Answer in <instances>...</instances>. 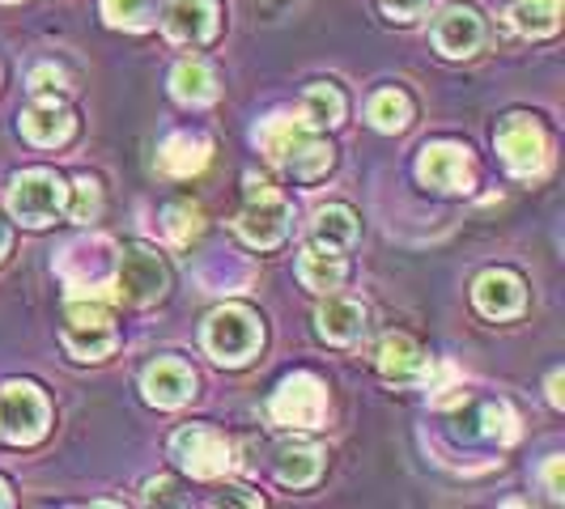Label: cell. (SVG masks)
<instances>
[{"mask_svg": "<svg viewBox=\"0 0 565 509\" xmlns=\"http://www.w3.org/2000/svg\"><path fill=\"white\" fill-rule=\"evenodd\" d=\"M255 144L268 153L273 166H281L289 178H302V183L328 174V166H332V144L319 141L315 128H307L302 119H285V115L264 119L255 128Z\"/></svg>", "mask_w": 565, "mask_h": 509, "instance_id": "6da1fadb", "label": "cell"}, {"mask_svg": "<svg viewBox=\"0 0 565 509\" xmlns=\"http://www.w3.org/2000/svg\"><path fill=\"white\" fill-rule=\"evenodd\" d=\"M264 344V327L247 306H222L204 323V348L217 366H243Z\"/></svg>", "mask_w": 565, "mask_h": 509, "instance_id": "7a4b0ae2", "label": "cell"}, {"mask_svg": "<svg viewBox=\"0 0 565 509\" xmlns=\"http://www.w3.org/2000/svg\"><path fill=\"white\" fill-rule=\"evenodd\" d=\"M238 238L255 247V251H273L281 247L285 229H289V204L281 199V192L264 178L247 174V208L238 213Z\"/></svg>", "mask_w": 565, "mask_h": 509, "instance_id": "3957f363", "label": "cell"}, {"mask_svg": "<svg viewBox=\"0 0 565 509\" xmlns=\"http://www.w3.org/2000/svg\"><path fill=\"white\" fill-rule=\"evenodd\" d=\"M64 348L77 357V361H103L115 348V323L111 314L103 311L98 297H77L68 302L64 311Z\"/></svg>", "mask_w": 565, "mask_h": 509, "instance_id": "277c9868", "label": "cell"}, {"mask_svg": "<svg viewBox=\"0 0 565 509\" xmlns=\"http://www.w3.org/2000/svg\"><path fill=\"white\" fill-rule=\"evenodd\" d=\"M68 199V187L60 183L52 170H26L9 183V213L22 221V226H52L56 213Z\"/></svg>", "mask_w": 565, "mask_h": 509, "instance_id": "5b68a950", "label": "cell"}, {"mask_svg": "<svg viewBox=\"0 0 565 509\" xmlns=\"http://www.w3.org/2000/svg\"><path fill=\"white\" fill-rule=\"evenodd\" d=\"M170 454L183 472H192L196 480H217L234 467V451L217 429H204V424H188L170 437Z\"/></svg>", "mask_w": 565, "mask_h": 509, "instance_id": "8992f818", "label": "cell"}, {"mask_svg": "<svg viewBox=\"0 0 565 509\" xmlns=\"http://www.w3.org/2000/svg\"><path fill=\"white\" fill-rule=\"evenodd\" d=\"M47 399L34 382H9L0 396V433L13 446H30L47 433Z\"/></svg>", "mask_w": 565, "mask_h": 509, "instance_id": "52a82bcc", "label": "cell"}, {"mask_svg": "<svg viewBox=\"0 0 565 509\" xmlns=\"http://www.w3.org/2000/svg\"><path fill=\"white\" fill-rule=\"evenodd\" d=\"M167 284H170L167 263L149 251V247L132 242V247L119 251V263H115V293H119L124 302L149 306V302H158V297L167 293Z\"/></svg>", "mask_w": 565, "mask_h": 509, "instance_id": "ba28073f", "label": "cell"}, {"mask_svg": "<svg viewBox=\"0 0 565 509\" xmlns=\"http://www.w3.org/2000/svg\"><path fill=\"white\" fill-rule=\"evenodd\" d=\"M268 412H273V421L289 424V429H315L328 412V391H323V382L315 373H289L273 391Z\"/></svg>", "mask_w": 565, "mask_h": 509, "instance_id": "9c48e42d", "label": "cell"}, {"mask_svg": "<svg viewBox=\"0 0 565 509\" xmlns=\"http://www.w3.org/2000/svg\"><path fill=\"white\" fill-rule=\"evenodd\" d=\"M498 153L519 178H536L540 170L548 166V137L536 119L527 115H510L498 128Z\"/></svg>", "mask_w": 565, "mask_h": 509, "instance_id": "30bf717a", "label": "cell"}, {"mask_svg": "<svg viewBox=\"0 0 565 509\" xmlns=\"http://www.w3.org/2000/svg\"><path fill=\"white\" fill-rule=\"evenodd\" d=\"M425 187L455 196V192H468L472 187V162H468V149L459 144H425L422 162H417Z\"/></svg>", "mask_w": 565, "mask_h": 509, "instance_id": "8fae6325", "label": "cell"}, {"mask_svg": "<svg viewBox=\"0 0 565 509\" xmlns=\"http://www.w3.org/2000/svg\"><path fill=\"white\" fill-rule=\"evenodd\" d=\"M162 26H167L170 43L200 47L217 34V0H170Z\"/></svg>", "mask_w": 565, "mask_h": 509, "instance_id": "7c38bea8", "label": "cell"}, {"mask_svg": "<svg viewBox=\"0 0 565 509\" xmlns=\"http://www.w3.org/2000/svg\"><path fill=\"white\" fill-rule=\"evenodd\" d=\"M141 391L158 408H183L192 399V391H196V373L183 361H174V357H162V361H153V366L145 369Z\"/></svg>", "mask_w": 565, "mask_h": 509, "instance_id": "4fadbf2b", "label": "cell"}, {"mask_svg": "<svg viewBox=\"0 0 565 509\" xmlns=\"http://www.w3.org/2000/svg\"><path fill=\"white\" fill-rule=\"evenodd\" d=\"M484 39V22L477 9H463V4H455L447 9L443 18H438V26H434V43H438V52L451 59H463L472 56L477 47H481Z\"/></svg>", "mask_w": 565, "mask_h": 509, "instance_id": "5bb4252c", "label": "cell"}, {"mask_svg": "<svg viewBox=\"0 0 565 509\" xmlns=\"http://www.w3.org/2000/svg\"><path fill=\"white\" fill-rule=\"evenodd\" d=\"M472 297H477V311L484 318H514V314L523 311V302H527V289L523 281L514 277V272H484L477 289H472Z\"/></svg>", "mask_w": 565, "mask_h": 509, "instance_id": "9a60e30c", "label": "cell"}, {"mask_svg": "<svg viewBox=\"0 0 565 509\" xmlns=\"http://www.w3.org/2000/svg\"><path fill=\"white\" fill-rule=\"evenodd\" d=\"M73 128H77V119L73 111L56 102V98H39L26 115H22V132H26L30 144H39V149H56L73 137Z\"/></svg>", "mask_w": 565, "mask_h": 509, "instance_id": "2e32d148", "label": "cell"}, {"mask_svg": "<svg viewBox=\"0 0 565 509\" xmlns=\"http://www.w3.org/2000/svg\"><path fill=\"white\" fill-rule=\"evenodd\" d=\"M379 369L387 382H399V387H413L429 373V357L413 344L408 336H387L383 348H379Z\"/></svg>", "mask_w": 565, "mask_h": 509, "instance_id": "e0dca14e", "label": "cell"}, {"mask_svg": "<svg viewBox=\"0 0 565 509\" xmlns=\"http://www.w3.org/2000/svg\"><path fill=\"white\" fill-rule=\"evenodd\" d=\"M209 153L213 144L204 137H192V132H174L162 149H158V170L170 174V178H192L200 170L209 166Z\"/></svg>", "mask_w": 565, "mask_h": 509, "instance_id": "ac0fdd59", "label": "cell"}, {"mask_svg": "<svg viewBox=\"0 0 565 509\" xmlns=\"http://www.w3.org/2000/svg\"><path fill=\"white\" fill-rule=\"evenodd\" d=\"M315 323H319V336L328 344H353L366 332V311L358 302H349V297H328L315 314Z\"/></svg>", "mask_w": 565, "mask_h": 509, "instance_id": "d6986e66", "label": "cell"}, {"mask_svg": "<svg viewBox=\"0 0 565 509\" xmlns=\"http://www.w3.org/2000/svg\"><path fill=\"white\" fill-rule=\"evenodd\" d=\"M344 254L332 251V247H307L302 251V259H298V277H302V284L311 289V293H332V289H340L344 284Z\"/></svg>", "mask_w": 565, "mask_h": 509, "instance_id": "ffe728a7", "label": "cell"}, {"mask_svg": "<svg viewBox=\"0 0 565 509\" xmlns=\"http://www.w3.org/2000/svg\"><path fill=\"white\" fill-rule=\"evenodd\" d=\"M170 89H174V98H179V102H188V107H209V102L217 98V82H213L209 64H200V59H183V64H174V73H170Z\"/></svg>", "mask_w": 565, "mask_h": 509, "instance_id": "44dd1931", "label": "cell"}, {"mask_svg": "<svg viewBox=\"0 0 565 509\" xmlns=\"http://www.w3.org/2000/svg\"><path fill=\"white\" fill-rule=\"evenodd\" d=\"M323 472V454L315 446H302V442H285L277 451V480L289 484V488H307V484L319 480Z\"/></svg>", "mask_w": 565, "mask_h": 509, "instance_id": "7402d4cb", "label": "cell"}, {"mask_svg": "<svg viewBox=\"0 0 565 509\" xmlns=\"http://www.w3.org/2000/svg\"><path fill=\"white\" fill-rule=\"evenodd\" d=\"M315 242L319 247H332V251H344L353 238H358V217H353V208H344V204H328V208H319L315 213Z\"/></svg>", "mask_w": 565, "mask_h": 509, "instance_id": "603a6c76", "label": "cell"}, {"mask_svg": "<svg viewBox=\"0 0 565 509\" xmlns=\"http://www.w3.org/2000/svg\"><path fill=\"white\" fill-rule=\"evenodd\" d=\"M510 18L527 39H548L562 26V0H514Z\"/></svg>", "mask_w": 565, "mask_h": 509, "instance_id": "cb8c5ba5", "label": "cell"}, {"mask_svg": "<svg viewBox=\"0 0 565 509\" xmlns=\"http://www.w3.org/2000/svg\"><path fill=\"white\" fill-rule=\"evenodd\" d=\"M366 115L379 132H404L408 119H413V102H408V94H399V89H379V94L370 98Z\"/></svg>", "mask_w": 565, "mask_h": 509, "instance_id": "d4e9b609", "label": "cell"}, {"mask_svg": "<svg viewBox=\"0 0 565 509\" xmlns=\"http://www.w3.org/2000/svg\"><path fill=\"white\" fill-rule=\"evenodd\" d=\"M344 119V98L337 85H311L302 98V123L307 128H337Z\"/></svg>", "mask_w": 565, "mask_h": 509, "instance_id": "484cf974", "label": "cell"}, {"mask_svg": "<svg viewBox=\"0 0 565 509\" xmlns=\"http://www.w3.org/2000/svg\"><path fill=\"white\" fill-rule=\"evenodd\" d=\"M103 18L119 30H149V0H103Z\"/></svg>", "mask_w": 565, "mask_h": 509, "instance_id": "4316f807", "label": "cell"}, {"mask_svg": "<svg viewBox=\"0 0 565 509\" xmlns=\"http://www.w3.org/2000/svg\"><path fill=\"white\" fill-rule=\"evenodd\" d=\"M200 234V208L196 204H170L167 208V238L174 247H188Z\"/></svg>", "mask_w": 565, "mask_h": 509, "instance_id": "83f0119b", "label": "cell"}, {"mask_svg": "<svg viewBox=\"0 0 565 509\" xmlns=\"http://www.w3.org/2000/svg\"><path fill=\"white\" fill-rule=\"evenodd\" d=\"M68 213H73V221H98V213H103V192H98V183L94 178H77L73 183V199H68Z\"/></svg>", "mask_w": 565, "mask_h": 509, "instance_id": "f1b7e54d", "label": "cell"}, {"mask_svg": "<svg viewBox=\"0 0 565 509\" xmlns=\"http://www.w3.org/2000/svg\"><path fill=\"white\" fill-rule=\"evenodd\" d=\"M481 421H484V437H498L502 446L519 437V421H514V412H510L507 403H489L481 412Z\"/></svg>", "mask_w": 565, "mask_h": 509, "instance_id": "f546056e", "label": "cell"}, {"mask_svg": "<svg viewBox=\"0 0 565 509\" xmlns=\"http://www.w3.org/2000/svg\"><path fill=\"white\" fill-rule=\"evenodd\" d=\"M383 9H387V18H396V22H417L425 9H429V0H383Z\"/></svg>", "mask_w": 565, "mask_h": 509, "instance_id": "4dcf8cb0", "label": "cell"}, {"mask_svg": "<svg viewBox=\"0 0 565 509\" xmlns=\"http://www.w3.org/2000/svg\"><path fill=\"white\" fill-rule=\"evenodd\" d=\"M179 488H174V480H153L149 488H145V501L149 506H188L183 497H174Z\"/></svg>", "mask_w": 565, "mask_h": 509, "instance_id": "1f68e13d", "label": "cell"}, {"mask_svg": "<svg viewBox=\"0 0 565 509\" xmlns=\"http://www.w3.org/2000/svg\"><path fill=\"white\" fill-rule=\"evenodd\" d=\"M30 85H34V89H60V85H64V73L52 68V64H39V68L30 73Z\"/></svg>", "mask_w": 565, "mask_h": 509, "instance_id": "d6a6232c", "label": "cell"}, {"mask_svg": "<svg viewBox=\"0 0 565 509\" xmlns=\"http://www.w3.org/2000/svg\"><path fill=\"white\" fill-rule=\"evenodd\" d=\"M544 480H548V492H553V501H562L565 488H562V458H548V467H544Z\"/></svg>", "mask_w": 565, "mask_h": 509, "instance_id": "836d02e7", "label": "cell"}, {"mask_svg": "<svg viewBox=\"0 0 565 509\" xmlns=\"http://www.w3.org/2000/svg\"><path fill=\"white\" fill-rule=\"evenodd\" d=\"M548 399H553L557 408L565 403V396H562V373H553V378H548Z\"/></svg>", "mask_w": 565, "mask_h": 509, "instance_id": "e575fe53", "label": "cell"}, {"mask_svg": "<svg viewBox=\"0 0 565 509\" xmlns=\"http://www.w3.org/2000/svg\"><path fill=\"white\" fill-rule=\"evenodd\" d=\"M4 251H9V226L0 221V259H4Z\"/></svg>", "mask_w": 565, "mask_h": 509, "instance_id": "d590c367", "label": "cell"}, {"mask_svg": "<svg viewBox=\"0 0 565 509\" xmlns=\"http://www.w3.org/2000/svg\"><path fill=\"white\" fill-rule=\"evenodd\" d=\"M4 506H13V497H9V484L0 480V509H4Z\"/></svg>", "mask_w": 565, "mask_h": 509, "instance_id": "8d00e7d4", "label": "cell"}, {"mask_svg": "<svg viewBox=\"0 0 565 509\" xmlns=\"http://www.w3.org/2000/svg\"><path fill=\"white\" fill-rule=\"evenodd\" d=\"M281 4H289V0H277V9H281Z\"/></svg>", "mask_w": 565, "mask_h": 509, "instance_id": "74e56055", "label": "cell"}, {"mask_svg": "<svg viewBox=\"0 0 565 509\" xmlns=\"http://www.w3.org/2000/svg\"><path fill=\"white\" fill-rule=\"evenodd\" d=\"M4 4H18V0H4Z\"/></svg>", "mask_w": 565, "mask_h": 509, "instance_id": "f35d334b", "label": "cell"}]
</instances>
